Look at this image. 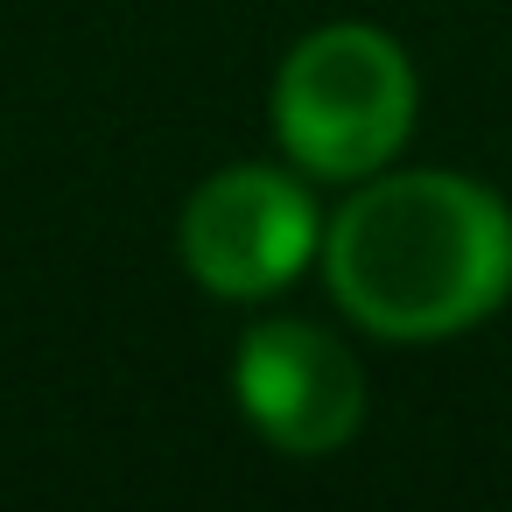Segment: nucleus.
<instances>
[{
    "instance_id": "f257e3e1",
    "label": "nucleus",
    "mask_w": 512,
    "mask_h": 512,
    "mask_svg": "<svg viewBox=\"0 0 512 512\" xmlns=\"http://www.w3.org/2000/svg\"><path fill=\"white\" fill-rule=\"evenodd\" d=\"M330 295L393 344H435L512 295V211L449 169L372 176L323 232Z\"/></svg>"
},
{
    "instance_id": "f03ea898",
    "label": "nucleus",
    "mask_w": 512,
    "mask_h": 512,
    "mask_svg": "<svg viewBox=\"0 0 512 512\" xmlns=\"http://www.w3.org/2000/svg\"><path fill=\"white\" fill-rule=\"evenodd\" d=\"M274 134L295 169L323 183L379 176L414 134V64L365 22L316 29L274 78Z\"/></svg>"
},
{
    "instance_id": "7ed1b4c3",
    "label": "nucleus",
    "mask_w": 512,
    "mask_h": 512,
    "mask_svg": "<svg viewBox=\"0 0 512 512\" xmlns=\"http://www.w3.org/2000/svg\"><path fill=\"white\" fill-rule=\"evenodd\" d=\"M316 239H323V225H316L309 190L260 162L211 176L183 211V267L197 274V288H211L225 302H260V295L288 288L309 267Z\"/></svg>"
},
{
    "instance_id": "20e7f679",
    "label": "nucleus",
    "mask_w": 512,
    "mask_h": 512,
    "mask_svg": "<svg viewBox=\"0 0 512 512\" xmlns=\"http://www.w3.org/2000/svg\"><path fill=\"white\" fill-rule=\"evenodd\" d=\"M232 386H239L246 421L274 449H288V456H330L365 421V372H358V358L330 330L295 323V316L246 330Z\"/></svg>"
}]
</instances>
